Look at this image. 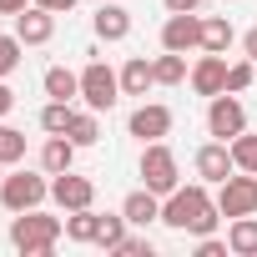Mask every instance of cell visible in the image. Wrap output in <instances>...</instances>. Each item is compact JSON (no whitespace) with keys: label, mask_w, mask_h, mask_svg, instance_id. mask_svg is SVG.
<instances>
[{"label":"cell","mask_w":257,"mask_h":257,"mask_svg":"<svg viewBox=\"0 0 257 257\" xmlns=\"http://www.w3.org/2000/svg\"><path fill=\"white\" fill-rule=\"evenodd\" d=\"M96 116H101V111H91V106L71 116V126H66V137H71L76 147H96V142H101V121H96Z\"/></svg>","instance_id":"603a6c76"},{"label":"cell","mask_w":257,"mask_h":257,"mask_svg":"<svg viewBox=\"0 0 257 257\" xmlns=\"http://www.w3.org/2000/svg\"><path fill=\"white\" fill-rule=\"evenodd\" d=\"M192 167H197V177L207 182V187H222L232 172H237V162H232V142H207V147H197V157H192Z\"/></svg>","instance_id":"8fae6325"},{"label":"cell","mask_w":257,"mask_h":257,"mask_svg":"<svg viewBox=\"0 0 257 257\" xmlns=\"http://www.w3.org/2000/svg\"><path fill=\"white\" fill-rule=\"evenodd\" d=\"M11 111H16V91H11V86H6V81H0V121H6V116H11Z\"/></svg>","instance_id":"d6a6232c"},{"label":"cell","mask_w":257,"mask_h":257,"mask_svg":"<svg viewBox=\"0 0 257 257\" xmlns=\"http://www.w3.org/2000/svg\"><path fill=\"white\" fill-rule=\"evenodd\" d=\"M71 116H76L71 101H46V106H41V132H46V137H66Z\"/></svg>","instance_id":"cb8c5ba5"},{"label":"cell","mask_w":257,"mask_h":257,"mask_svg":"<svg viewBox=\"0 0 257 257\" xmlns=\"http://www.w3.org/2000/svg\"><path fill=\"white\" fill-rule=\"evenodd\" d=\"M232 41H237V31H232V21H227V16H207V21H202V51L227 56V51H232Z\"/></svg>","instance_id":"ffe728a7"},{"label":"cell","mask_w":257,"mask_h":257,"mask_svg":"<svg viewBox=\"0 0 257 257\" xmlns=\"http://www.w3.org/2000/svg\"><path fill=\"white\" fill-rule=\"evenodd\" d=\"M252 76H257V61H247V56H242V61H232V66H227V91H232V96H242V91L252 86Z\"/></svg>","instance_id":"83f0119b"},{"label":"cell","mask_w":257,"mask_h":257,"mask_svg":"<svg viewBox=\"0 0 257 257\" xmlns=\"http://www.w3.org/2000/svg\"><path fill=\"white\" fill-rule=\"evenodd\" d=\"M242 56H247V61H257V26L242 36Z\"/></svg>","instance_id":"836d02e7"},{"label":"cell","mask_w":257,"mask_h":257,"mask_svg":"<svg viewBox=\"0 0 257 257\" xmlns=\"http://www.w3.org/2000/svg\"><path fill=\"white\" fill-rule=\"evenodd\" d=\"M21 51H26V46H21L16 31H11V36H0V81H6V76L21 66Z\"/></svg>","instance_id":"f1b7e54d"},{"label":"cell","mask_w":257,"mask_h":257,"mask_svg":"<svg viewBox=\"0 0 257 257\" xmlns=\"http://www.w3.org/2000/svg\"><path fill=\"white\" fill-rule=\"evenodd\" d=\"M41 86H46V96H51V101H71V96H81V76H76V71H66V66H51Z\"/></svg>","instance_id":"7402d4cb"},{"label":"cell","mask_w":257,"mask_h":257,"mask_svg":"<svg viewBox=\"0 0 257 257\" xmlns=\"http://www.w3.org/2000/svg\"><path fill=\"white\" fill-rule=\"evenodd\" d=\"M227 252H232V247H227L222 237H212V232H207V237H197V257H227Z\"/></svg>","instance_id":"4dcf8cb0"},{"label":"cell","mask_w":257,"mask_h":257,"mask_svg":"<svg viewBox=\"0 0 257 257\" xmlns=\"http://www.w3.org/2000/svg\"><path fill=\"white\" fill-rule=\"evenodd\" d=\"M217 212L232 222V217H252L257 212V177L252 172H232L222 187H217Z\"/></svg>","instance_id":"8992f818"},{"label":"cell","mask_w":257,"mask_h":257,"mask_svg":"<svg viewBox=\"0 0 257 257\" xmlns=\"http://www.w3.org/2000/svg\"><path fill=\"white\" fill-rule=\"evenodd\" d=\"M172 106H162V101H142L132 116H126V132H132L137 142H167L172 137Z\"/></svg>","instance_id":"ba28073f"},{"label":"cell","mask_w":257,"mask_h":257,"mask_svg":"<svg viewBox=\"0 0 257 257\" xmlns=\"http://www.w3.org/2000/svg\"><path fill=\"white\" fill-rule=\"evenodd\" d=\"M162 51H202V16L197 11H172L162 26Z\"/></svg>","instance_id":"30bf717a"},{"label":"cell","mask_w":257,"mask_h":257,"mask_svg":"<svg viewBox=\"0 0 257 257\" xmlns=\"http://www.w3.org/2000/svg\"><path fill=\"white\" fill-rule=\"evenodd\" d=\"M121 212H126V222H132V227H152V222H162V197H157L152 187H142V192H126Z\"/></svg>","instance_id":"5bb4252c"},{"label":"cell","mask_w":257,"mask_h":257,"mask_svg":"<svg viewBox=\"0 0 257 257\" xmlns=\"http://www.w3.org/2000/svg\"><path fill=\"white\" fill-rule=\"evenodd\" d=\"M126 227H132V222H126V212L101 217V237H96V247H101V252H116V247H121V237H126Z\"/></svg>","instance_id":"484cf974"},{"label":"cell","mask_w":257,"mask_h":257,"mask_svg":"<svg viewBox=\"0 0 257 257\" xmlns=\"http://www.w3.org/2000/svg\"><path fill=\"white\" fill-rule=\"evenodd\" d=\"M81 101H86L91 111H111V106L121 101V71H111L101 56H91L86 71H81Z\"/></svg>","instance_id":"5b68a950"},{"label":"cell","mask_w":257,"mask_h":257,"mask_svg":"<svg viewBox=\"0 0 257 257\" xmlns=\"http://www.w3.org/2000/svg\"><path fill=\"white\" fill-rule=\"evenodd\" d=\"M152 71H157V86H182L192 71H187V56L182 51H162L157 61H152Z\"/></svg>","instance_id":"44dd1931"},{"label":"cell","mask_w":257,"mask_h":257,"mask_svg":"<svg viewBox=\"0 0 257 257\" xmlns=\"http://www.w3.org/2000/svg\"><path fill=\"white\" fill-rule=\"evenodd\" d=\"M142 187H152L157 197H172L182 187V167H177V152L167 142H147V152H142Z\"/></svg>","instance_id":"277c9868"},{"label":"cell","mask_w":257,"mask_h":257,"mask_svg":"<svg viewBox=\"0 0 257 257\" xmlns=\"http://www.w3.org/2000/svg\"><path fill=\"white\" fill-rule=\"evenodd\" d=\"M187 81H192V91H197V96H207V101H212V96H222V91H227V56H217V51L197 56V66H192V76H187Z\"/></svg>","instance_id":"7c38bea8"},{"label":"cell","mask_w":257,"mask_h":257,"mask_svg":"<svg viewBox=\"0 0 257 257\" xmlns=\"http://www.w3.org/2000/svg\"><path fill=\"white\" fill-rule=\"evenodd\" d=\"M31 6H46L51 16H66V11H76V0H31Z\"/></svg>","instance_id":"1f68e13d"},{"label":"cell","mask_w":257,"mask_h":257,"mask_svg":"<svg viewBox=\"0 0 257 257\" xmlns=\"http://www.w3.org/2000/svg\"><path fill=\"white\" fill-rule=\"evenodd\" d=\"M162 6H167V11H197L202 0H162Z\"/></svg>","instance_id":"d590c367"},{"label":"cell","mask_w":257,"mask_h":257,"mask_svg":"<svg viewBox=\"0 0 257 257\" xmlns=\"http://www.w3.org/2000/svg\"><path fill=\"white\" fill-rule=\"evenodd\" d=\"M76 152H81V147H76L71 137H46V147H41V167H46L51 177H56V172H71V167H76Z\"/></svg>","instance_id":"e0dca14e"},{"label":"cell","mask_w":257,"mask_h":257,"mask_svg":"<svg viewBox=\"0 0 257 257\" xmlns=\"http://www.w3.org/2000/svg\"><path fill=\"white\" fill-rule=\"evenodd\" d=\"M61 232H66V222H61V217H46L41 207L11 217V247L26 252V257H51L56 242H61Z\"/></svg>","instance_id":"7a4b0ae2"},{"label":"cell","mask_w":257,"mask_h":257,"mask_svg":"<svg viewBox=\"0 0 257 257\" xmlns=\"http://www.w3.org/2000/svg\"><path fill=\"white\" fill-rule=\"evenodd\" d=\"M91 26H96V41H126L132 36V11L126 6H101Z\"/></svg>","instance_id":"9a60e30c"},{"label":"cell","mask_w":257,"mask_h":257,"mask_svg":"<svg viewBox=\"0 0 257 257\" xmlns=\"http://www.w3.org/2000/svg\"><path fill=\"white\" fill-rule=\"evenodd\" d=\"M227 247H232V257H257V212L227 222Z\"/></svg>","instance_id":"ac0fdd59"},{"label":"cell","mask_w":257,"mask_h":257,"mask_svg":"<svg viewBox=\"0 0 257 257\" xmlns=\"http://www.w3.org/2000/svg\"><path fill=\"white\" fill-rule=\"evenodd\" d=\"M16 162H26V132L0 121V167H16Z\"/></svg>","instance_id":"d4e9b609"},{"label":"cell","mask_w":257,"mask_h":257,"mask_svg":"<svg viewBox=\"0 0 257 257\" xmlns=\"http://www.w3.org/2000/svg\"><path fill=\"white\" fill-rule=\"evenodd\" d=\"M116 252H121V257H152V237H132V232H126Z\"/></svg>","instance_id":"f546056e"},{"label":"cell","mask_w":257,"mask_h":257,"mask_svg":"<svg viewBox=\"0 0 257 257\" xmlns=\"http://www.w3.org/2000/svg\"><path fill=\"white\" fill-rule=\"evenodd\" d=\"M51 202H56L61 212H81V207L96 202V182L81 177L76 167H71V172H56V177H51Z\"/></svg>","instance_id":"9c48e42d"},{"label":"cell","mask_w":257,"mask_h":257,"mask_svg":"<svg viewBox=\"0 0 257 257\" xmlns=\"http://www.w3.org/2000/svg\"><path fill=\"white\" fill-rule=\"evenodd\" d=\"M207 132H212L217 142H232V137L247 132V106H242L232 91L212 96V106H207Z\"/></svg>","instance_id":"52a82bcc"},{"label":"cell","mask_w":257,"mask_h":257,"mask_svg":"<svg viewBox=\"0 0 257 257\" xmlns=\"http://www.w3.org/2000/svg\"><path fill=\"white\" fill-rule=\"evenodd\" d=\"M66 237L81 242V247H96V237H101V212H91V207L66 212Z\"/></svg>","instance_id":"d6986e66"},{"label":"cell","mask_w":257,"mask_h":257,"mask_svg":"<svg viewBox=\"0 0 257 257\" xmlns=\"http://www.w3.org/2000/svg\"><path fill=\"white\" fill-rule=\"evenodd\" d=\"M46 177H51L46 167H41V172H11V177H0V207H6L11 217L41 207V202L51 197V182H46Z\"/></svg>","instance_id":"3957f363"},{"label":"cell","mask_w":257,"mask_h":257,"mask_svg":"<svg viewBox=\"0 0 257 257\" xmlns=\"http://www.w3.org/2000/svg\"><path fill=\"white\" fill-rule=\"evenodd\" d=\"M26 6H31V0H0V16H21Z\"/></svg>","instance_id":"e575fe53"},{"label":"cell","mask_w":257,"mask_h":257,"mask_svg":"<svg viewBox=\"0 0 257 257\" xmlns=\"http://www.w3.org/2000/svg\"><path fill=\"white\" fill-rule=\"evenodd\" d=\"M232 162H237V172H252V177H257V137H252V132L232 137Z\"/></svg>","instance_id":"4316f807"},{"label":"cell","mask_w":257,"mask_h":257,"mask_svg":"<svg viewBox=\"0 0 257 257\" xmlns=\"http://www.w3.org/2000/svg\"><path fill=\"white\" fill-rule=\"evenodd\" d=\"M217 222H222V212H217V202H212V192H207L202 177L187 182V187H177L172 197H162V227H172V232L207 237V232H217Z\"/></svg>","instance_id":"6da1fadb"},{"label":"cell","mask_w":257,"mask_h":257,"mask_svg":"<svg viewBox=\"0 0 257 257\" xmlns=\"http://www.w3.org/2000/svg\"><path fill=\"white\" fill-rule=\"evenodd\" d=\"M152 86H157V71H152L147 56H132L121 66V96H147Z\"/></svg>","instance_id":"2e32d148"},{"label":"cell","mask_w":257,"mask_h":257,"mask_svg":"<svg viewBox=\"0 0 257 257\" xmlns=\"http://www.w3.org/2000/svg\"><path fill=\"white\" fill-rule=\"evenodd\" d=\"M16 36H21V46H46V41L56 36V16H51L46 6H26V11L16 16Z\"/></svg>","instance_id":"4fadbf2b"}]
</instances>
